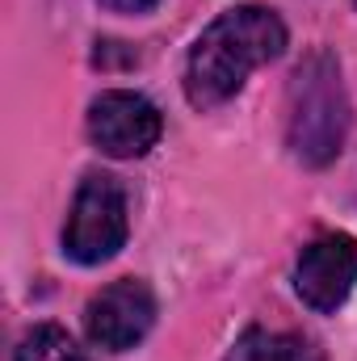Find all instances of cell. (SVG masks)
I'll list each match as a JSON object with an SVG mask.
<instances>
[{"label":"cell","instance_id":"cell-1","mask_svg":"<svg viewBox=\"0 0 357 361\" xmlns=\"http://www.w3.org/2000/svg\"><path fill=\"white\" fill-rule=\"evenodd\" d=\"M286 42H290L286 21L265 4H236L227 13H219L202 30V38L189 51V63H185L189 105L214 109V105L231 101L257 68L282 59Z\"/></svg>","mask_w":357,"mask_h":361},{"label":"cell","instance_id":"cell-9","mask_svg":"<svg viewBox=\"0 0 357 361\" xmlns=\"http://www.w3.org/2000/svg\"><path fill=\"white\" fill-rule=\"evenodd\" d=\"M101 8H114V13H147V8H156L160 0H97Z\"/></svg>","mask_w":357,"mask_h":361},{"label":"cell","instance_id":"cell-3","mask_svg":"<svg viewBox=\"0 0 357 361\" xmlns=\"http://www.w3.org/2000/svg\"><path fill=\"white\" fill-rule=\"evenodd\" d=\"M126 235H131V219H126L122 180L109 173H89L72 197V210H68L63 257L76 265H105L122 252Z\"/></svg>","mask_w":357,"mask_h":361},{"label":"cell","instance_id":"cell-5","mask_svg":"<svg viewBox=\"0 0 357 361\" xmlns=\"http://www.w3.org/2000/svg\"><path fill=\"white\" fill-rule=\"evenodd\" d=\"M156 324V294L143 277H118L97 290L85 307V332L97 349L126 353L135 349Z\"/></svg>","mask_w":357,"mask_h":361},{"label":"cell","instance_id":"cell-8","mask_svg":"<svg viewBox=\"0 0 357 361\" xmlns=\"http://www.w3.org/2000/svg\"><path fill=\"white\" fill-rule=\"evenodd\" d=\"M17 361H92L59 324H38L17 341Z\"/></svg>","mask_w":357,"mask_h":361},{"label":"cell","instance_id":"cell-7","mask_svg":"<svg viewBox=\"0 0 357 361\" xmlns=\"http://www.w3.org/2000/svg\"><path fill=\"white\" fill-rule=\"evenodd\" d=\"M227 361H320L315 345L294 332H269V328H248Z\"/></svg>","mask_w":357,"mask_h":361},{"label":"cell","instance_id":"cell-6","mask_svg":"<svg viewBox=\"0 0 357 361\" xmlns=\"http://www.w3.org/2000/svg\"><path fill=\"white\" fill-rule=\"evenodd\" d=\"M357 286V240L345 231H328L320 240H311L298 261H294V294L320 311L332 315L345 307V298Z\"/></svg>","mask_w":357,"mask_h":361},{"label":"cell","instance_id":"cell-4","mask_svg":"<svg viewBox=\"0 0 357 361\" xmlns=\"http://www.w3.org/2000/svg\"><path fill=\"white\" fill-rule=\"evenodd\" d=\"M164 135L160 109L131 89H105L89 105V139L109 160H139Z\"/></svg>","mask_w":357,"mask_h":361},{"label":"cell","instance_id":"cell-2","mask_svg":"<svg viewBox=\"0 0 357 361\" xmlns=\"http://www.w3.org/2000/svg\"><path fill=\"white\" fill-rule=\"evenodd\" d=\"M349 122H353V109H349L337 55L311 51L290 76V105H286L290 156L307 169L332 164L349 139Z\"/></svg>","mask_w":357,"mask_h":361}]
</instances>
